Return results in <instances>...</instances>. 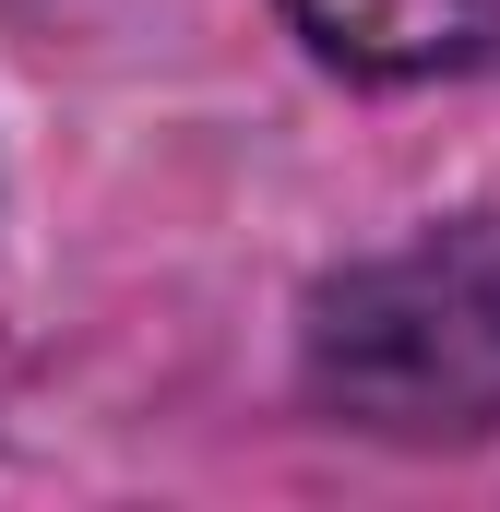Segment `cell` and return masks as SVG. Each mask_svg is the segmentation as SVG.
Here are the masks:
<instances>
[{
    "label": "cell",
    "mask_w": 500,
    "mask_h": 512,
    "mask_svg": "<svg viewBox=\"0 0 500 512\" xmlns=\"http://www.w3.org/2000/svg\"><path fill=\"white\" fill-rule=\"evenodd\" d=\"M298 36L346 72L417 84V72H477L500 60V0H286Z\"/></svg>",
    "instance_id": "obj_2"
},
{
    "label": "cell",
    "mask_w": 500,
    "mask_h": 512,
    "mask_svg": "<svg viewBox=\"0 0 500 512\" xmlns=\"http://www.w3.org/2000/svg\"><path fill=\"white\" fill-rule=\"evenodd\" d=\"M310 382L381 441L500 429V215L429 227L310 298Z\"/></svg>",
    "instance_id": "obj_1"
}]
</instances>
